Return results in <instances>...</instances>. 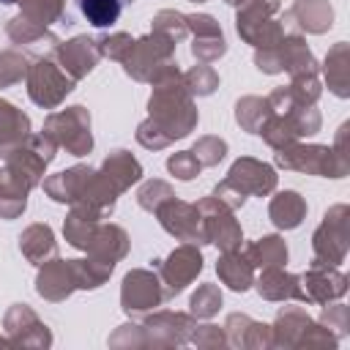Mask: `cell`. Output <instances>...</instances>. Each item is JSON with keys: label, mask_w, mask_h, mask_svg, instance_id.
I'll use <instances>...</instances> for the list:
<instances>
[{"label": "cell", "mask_w": 350, "mask_h": 350, "mask_svg": "<svg viewBox=\"0 0 350 350\" xmlns=\"http://www.w3.org/2000/svg\"><path fill=\"white\" fill-rule=\"evenodd\" d=\"M79 3V11L82 16L93 25V27H109L118 22L123 5L120 0H77Z\"/></svg>", "instance_id": "cell-1"}]
</instances>
